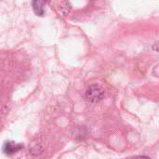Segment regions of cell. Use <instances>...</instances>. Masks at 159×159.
Segmentation results:
<instances>
[{"label":"cell","instance_id":"1","mask_svg":"<svg viewBox=\"0 0 159 159\" xmlns=\"http://www.w3.org/2000/svg\"><path fill=\"white\" fill-rule=\"evenodd\" d=\"M86 98L89 102H97L103 98V90L101 87L97 85H92L87 89Z\"/></svg>","mask_w":159,"mask_h":159},{"label":"cell","instance_id":"2","mask_svg":"<svg viewBox=\"0 0 159 159\" xmlns=\"http://www.w3.org/2000/svg\"><path fill=\"white\" fill-rule=\"evenodd\" d=\"M21 147H22L21 144L16 143L14 142H7L4 145V152L7 155H11L18 152Z\"/></svg>","mask_w":159,"mask_h":159},{"label":"cell","instance_id":"3","mask_svg":"<svg viewBox=\"0 0 159 159\" xmlns=\"http://www.w3.org/2000/svg\"><path fill=\"white\" fill-rule=\"evenodd\" d=\"M45 5L44 1H34L33 2V7L34 10L35 12V14H37L38 16H42L44 13V8L43 6Z\"/></svg>","mask_w":159,"mask_h":159},{"label":"cell","instance_id":"4","mask_svg":"<svg viewBox=\"0 0 159 159\" xmlns=\"http://www.w3.org/2000/svg\"><path fill=\"white\" fill-rule=\"evenodd\" d=\"M129 159H151L150 157H144V156H139V157H132V158H129Z\"/></svg>","mask_w":159,"mask_h":159}]
</instances>
